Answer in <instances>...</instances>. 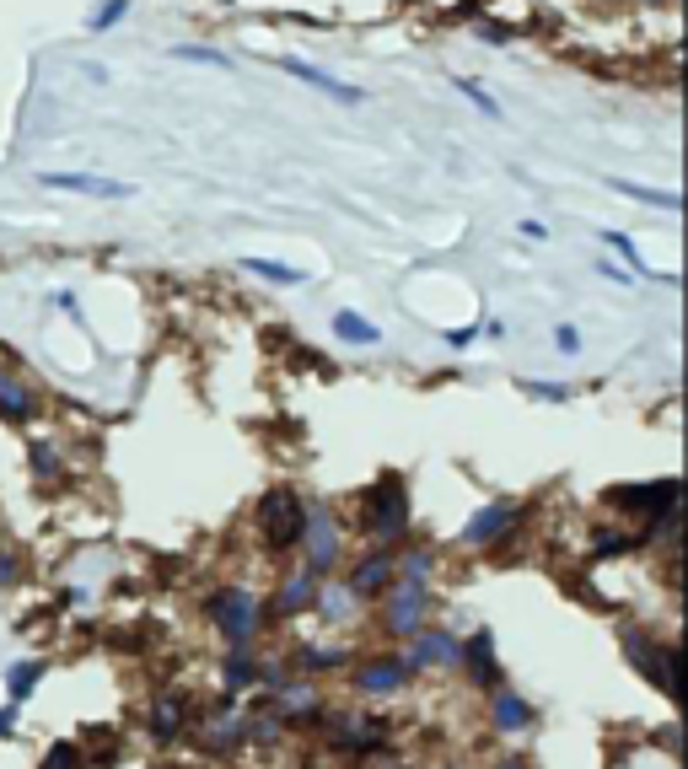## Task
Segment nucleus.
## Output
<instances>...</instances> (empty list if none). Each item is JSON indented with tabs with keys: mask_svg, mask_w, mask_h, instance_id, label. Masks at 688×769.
I'll return each instance as SVG.
<instances>
[{
	"mask_svg": "<svg viewBox=\"0 0 688 769\" xmlns=\"http://www.w3.org/2000/svg\"><path fill=\"white\" fill-rule=\"evenodd\" d=\"M425 608H430V581H404L393 576L387 587V608H382V630L409 640L414 630H425Z\"/></svg>",
	"mask_w": 688,
	"mask_h": 769,
	"instance_id": "4",
	"label": "nucleus"
},
{
	"mask_svg": "<svg viewBox=\"0 0 688 769\" xmlns=\"http://www.w3.org/2000/svg\"><path fill=\"white\" fill-rule=\"evenodd\" d=\"M242 269L248 275H258V280H269V286H301V269H291V264H275V259H242Z\"/></svg>",
	"mask_w": 688,
	"mask_h": 769,
	"instance_id": "25",
	"label": "nucleus"
},
{
	"mask_svg": "<svg viewBox=\"0 0 688 769\" xmlns=\"http://www.w3.org/2000/svg\"><path fill=\"white\" fill-rule=\"evenodd\" d=\"M334 334L344 339V345H377L382 329L377 323H366L361 312H334Z\"/></svg>",
	"mask_w": 688,
	"mask_h": 769,
	"instance_id": "22",
	"label": "nucleus"
},
{
	"mask_svg": "<svg viewBox=\"0 0 688 769\" xmlns=\"http://www.w3.org/2000/svg\"><path fill=\"white\" fill-rule=\"evenodd\" d=\"M43 673H49V662H11L6 667V694H11V700H27Z\"/></svg>",
	"mask_w": 688,
	"mask_h": 769,
	"instance_id": "23",
	"label": "nucleus"
},
{
	"mask_svg": "<svg viewBox=\"0 0 688 769\" xmlns=\"http://www.w3.org/2000/svg\"><path fill=\"white\" fill-rule=\"evenodd\" d=\"M404 678H409L404 657H377V662H366L361 673H355V689L361 694H393Z\"/></svg>",
	"mask_w": 688,
	"mask_h": 769,
	"instance_id": "17",
	"label": "nucleus"
},
{
	"mask_svg": "<svg viewBox=\"0 0 688 769\" xmlns=\"http://www.w3.org/2000/svg\"><path fill=\"white\" fill-rule=\"evenodd\" d=\"M27 458H33V479L38 484H60L65 468H60V452H54L49 441H33V452H27Z\"/></svg>",
	"mask_w": 688,
	"mask_h": 769,
	"instance_id": "28",
	"label": "nucleus"
},
{
	"mask_svg": "<svg viewBox=\"0 0 688 769\" xmlns=\"http://www.w3.org/2000/svg\"><path fill=\"white\" fill-rule=\"evenodd\" d=\"M624 646H629V662H635L640 673L656 683V689H662V694H678V646H656V640H645V635H635V630L624 635Z\"/></svg>",
	"mask_w": 688,
	"mask_h": 769,
	"instance_id": "6",
	"label": "nucleus"
},
{
	"mask_svg": "<svg viewBox=\"0 0 688 769\" xmlns=\"http://www.w3.org/2000/svg\"><path fill=\"white\" fill-rule=\"evenodd\" d=\"M350 587H344V581H328V587H318V597H312V608H318L323 619H344L350 614Z\"/></svg>",
	"mask_w": 688,
	"mask_h": 769,
	"instance_id": "26",
	"label": "nucleus"
},
{
	"mask_svg": "<svg viewBox=\"0 0 688 769\" xmlns=\"http://www.w3.org/2000/svg\"><path fill=\"white\" fill-rule=\"evenodd\" d=\"M178 60H194V65H215V70H232V60H226L221 49H199V44H178L172 49Z\"/></svg>",
	"mask_w": 688,
	"mask_h": 769,
	"instance_id": "32",
	"label": "nucleus"
},
{
	"mask_svg": "<svg viewBox=\"0 0 688 769\" xmlns=\"http://www.w3.org/2000/svg\"><path fill=\"white\" fill-rule=\"evenodd\" d=\"M554 345H559V355H581V329L559 323V329H554Z\"/></svg>",
	"mask_w": 688,
	"mask_h": 769,
	"instance_id": "35",
	"label": "nucleus"
},
{
	"mask_svg": "<svg viewBox=\"0 0 688 769\" xmlns=\"http://www.w3.org/2000/svg\"><path fill=\"white\" fill-rule=\"evenodd\" d=\"M457 92H463V97H468V103L479 108V113H490V119H500V113H506V108H500V103H495L490 92L479 87V81H473V76H457Z\"/></svg>",
	"mask_w": 688,
	"mask_h": 769,
	"instance_id": "30",
	"label": "nucleus"
},
{
	"mask_svg": "<svg viewBox=\"0 0 688 769\" xmlns=\"http://www.w3.org/2000/svg\"><path fill=\"white\" fill-rule=\"evenodd\" d=\"M210 619L221 624V635L232 640V646H248V640L258 635V624H264V603H258L253 592H242V587H221L210 597Z\"/></svg>",
	"mask_w": 688,
	"mask_h": 769,
	"instance_id": "2",
	"label": "nucleus"
},
{
	"mask_svg": "<svg viewBox=\"0 0 688 769\" xmlns=\"http://www.w3.org/2000/svg\"><path fill=\"white\" fill-rule=\"evenodd\" d=\"M409 640H414L409 657H404L409 673H425V667H457V640L447 630H414Z\"/></svg>",
	"mask_w": 688,
	"mask_h": 769,
	"instance_id": "10",
	"label": "nucleus"
},
{
	"mask_svg": "<svg viewBox=\"0 0 688 769\" xmlns=\"http://www.w3.org/2000/svg\"><path fill=\"white\" fill-rule=\"evenodd\" d=\"M490 716L500 732H522V726H533V705L522 700V694H511L506 683H495L490 689Z\"/></svg>",
	"mask_w": 688,
	"mask_h": 769,
	"instance_id": "18",
	"label": "nucleus"
},
{
	"mask_svg": "<svg viewBox=\"0 0 688 769\" xmlns=\"http://www.w3.org/2000/svg\"><path fill=\"white\" fill-rule=\"evenodd\" d=\"M500 769H533V764H527V759H506V764H500Z\"/></svg>",
	"mask_w": 688,
	"mask_h": 769,
	"instance_id": "39",
	"label": "nucleus"
},
{
	"mask_svg": "<svg viewBox=\"0 0 688 769\" xmlns=\"http://www.w3.org/2000/svg\"><path fill=\"white\" fill-rule=\"evenodd\" d=\"M253 678H258L253 651L248 646H232V651H226V694H237L242 683H253Z\"/></svg>",
	"mask_w": 688,
	"mask_h": 769,
	"instance_id": "24",
	"label": "nucleus"
},
{
	"mask_svg": "<svg viewBox=\"0 0 688 769\" xmlns=\"http://www.w3.org/2000/svg\"><path fill=\"white\" fill-rule=\"evenodd\" d=\"M361 528L387 549L404 544V533H409V484H404V474H382L361 495Z\"/></svg>",
	"mask_w": 688,
	"mask_h": 769,
	"instance_id": "1",
	"label": "nucleus"
},
{
	"mask_svg": "<svg viewBox=\"0 0 688 769\" xmlns=\"http://www.w3.org/2000/svg\"><path fill=\"white\" fill-rule=\"evenodd\" d=\"M516 522H522V506L516 501H490L484 511H473L468 517V528H463V544L468 549H490L495 538H506Z\"/></svg>",
	"mask_w": 688,
	"mask_h": 769,
	"instance_id": "8",
	"label": "nucleus"
},
{
	"mask_svg": "<svg viewBox=\"0 0 688 769\" xmlns=\"http://www.w3.org/2000/svg\"><path fill=\"white\" fill-rule=\"evenodd\" d=\"M43 769H81V753L70 748V743H54L49 759H43Z\"/></svg>",
	"mask_w": 688,
	"mask_h": 769,
	"instance_id": "34",
	"label": "nucleus"
},
{
	"mask_svg": "<svg viewBox=\"0 0 688 769\" xmlns=\"http://www.w3.org/2000/svg\"><path fill=\"white\" fill-rule=\"evenodd\" d=\"M522 393L543 398V404H565V398H570V388H565V382H522Z\"/></svg>",
	"mask_w": 688,
	"mask_h": 769,
	"instance_id": "33",
	"label": "nucleus"
},
{
	"mask_svg": "<svg viewBox=\"0 0 688 769\" xmlns=\"http://www.w3.org/2000/svg\"><path fill=\"white\" fill-rule=\"evenodd\" d=\"M269 710H275L280 721H318L323 716V700L312 683H280L275 694H269Z\"/></svg>",
	"mask_w": 688,
	"mask_h": 769,
	"instance_id": "12",
	"label": "nucleus"
},
{
	"mask_svg": "<svg viewBox=\"0 0 688 769\" xmlns=\"http://www.w3.org/2000/svg\"><path fill=\"white\" fill-rule=\"evenodd\" d=\"M178 726H183V700L178 694H162L151 710V732H156V743H172L178 737Z\"/></svg>",
	"mask_w": 688,
	"mask_h": 769,
	"instance_id": "21",
	"label": "nucleus"
},
{
	"mask_svg": "<svg viewBox=\"0 0 688 769\" xmlns=\"http://www.w3.org/2000/svg\"><path fill=\"white\" fill-rule=\"evenodd\" d=\"M129 6H135V0H103V6L92 11V33H108V27H119V22L129 17Z\"/></svg>",
	"mask_w": 688,
	"mask_h": 769,
	"instance_id": "31",
	"label": "nucleus"
},
{
	"mask_svg": "<svg viewBox=\"0 0 688 769\" xmlns=\"http://www.w3.org/2000/svg\"><path fill=\"white\" fill-rule=\"evenodd\" d=\"M457 662H463V667H468V678H473V683H484V689H495V683H500L495 635H490V630H479V635L457 640Z\"/></svg>",
	"mask_w": 688,
	"mask_h": 769,
	"instance_id": "11",
	"label": "nucleus"
},
{
	"mask_svg": "<svg viewBox=\"0 0 688 769\" xmlns=\"http://www.w3.org/2000/svg\"><path fill=\"white\" fill-rule=\"evenodd\" d=\"M285 76H296V81H307V87H318L323 97H334V103H361V87H350V81H339V76H328V70L318 65H307V60H280Z\"/></svg>",
	"mask_w": 688,
	"mask_h": 769,
	"instance_id": "13",
	"label": "nucleus"
},
{
	"mask_svg": "<svg viewBox=\"0 0 688 769\" xmlns=\"http://www.w3.org/2000/svg\"><path fill=\"white\" fill-rule=\"evenodd\" d=\"M258 533H264V544L275 554H285L301 538V501L291 490H269L258 501Z\"/></svg>",
	"mask_w": 688,
	"mask_h": 769,
	"instance_id": "5",
	"label": "nucleus"
},
{
	"mask_svg": "<svg viewBox=\"0 0 688 769\" xmlns=\"http://www.w3.org/2000/svg\"><path fill=\"white\" fill-rule=\"evenodd\" d=\"M17 554H0V587H17Z\"/></svg>",
	"mask_w": 688,
	"mask_h": 769,
	"instance_id": "36",
	"label": "nucleus"
},
{
	"mask_svg": "<svg viewBox=\"0 0 688 769\" xmlns=\"http://www.w3.org/2000/svg\"><path fill=\"white\" fill-rule=\"evenodd\" d=\"M393 576H398V554L382 544V549H371V554H366L361 565H355L350 576H344V587H350L355 597H377V592L393 587Z\"/></svg>",
	"mask_w": 688,
	"mask_h": 769,
	"instance_id": "9",
	"label": "nucleus"
},
{
	"mask_svg": "<svg viewBox=\"0 0 688 769\" xmlns=\"http://www.w3.org/2000/svg\"><path fill=\"white\" fill-rule=\"evenodd\" d=\"M608 189H613V194H624V199H640V205L672 210V216H678V210H683V199L672 194V189H645V183H624V178H608Z\"/></svg>",
	"mask_w": 688,
	"mask_h": 769,
	"instance_id": "20",
	"label": "nucleus"
},
{
	"mask_svg": "<svg viewBox=\"0 0 688 769\" xmlns=\"http://www.w3.org/2000/svg\"><path fill=\"white\" fill-rule=\"evenodd\" d=\"M296 662L307 667V673H328V667H344V662H350V651H339V646H301Z\"/></svg>",
	"mask_w": 688,
	"mask_h": 769,
	"instance_id": "27",
	"label": "nucleus"
},
{
	"mask_svg": "<svg viewBox=\"0 0 688 769\" xmlns=\"http://www.w3.org/2000/svg\"><path fill=\"white\" fill-rule=\"evenodd\" d=\"M597 275H608V280H619V286H629V280H635V275H629V269H619V264H597Z\"/></svg>",
	"mask_w": 688,
	"mask_h": 769,
	"instance_id": "38",
	"label": "nucleus"
},
{
	"mask_svg": "<svg viewBox=\"0 0 688 769\" xmlns=\"http://www.w3.org/2000/svg\"><path fill=\"white\" fill-rule=\"evenodd\" d=\"M608 506H635L640 522H656L662 511H678V479H656V484H624V490H608Z\"/></svg>",
	"mask_w": 688,
	"mask_h": 769,
	"instance_id": "7",
	"label": "nucleus"
},
{
	"mask_svg": "<svg viewBox=\"0 0 688 769\" xmlns=\"http://www.w3.org/2000/svg\"><path fill=\"white\" fill-rule=\"evenodd\" d=\"M473 339H479V329H452V334H447V345H452V350H463V345H473Z\"/></svg>",
	"mask_w": 688,
	"mask_h": 769,
	"instance_id": "37",
	"label": "nucleus"
},
{
	"mask_svg": "<svg viewBox=\"0 0 688 769\" xmlns=\"http://www.w3.org/2000/svg\"><path fill=\"white\" fill-rule=\"evenodd\" d=\"M430 571H436V554H430V549L398 554V576H404V581H430Z\"/></svg>",
	"mask_w": 688,
	"mask_h": 769,
	"instance_id": "29",
	"label": "nucleus"
},
{
	"mask_svg": "<svg viewBox=\"0 0 688 769\" xmlns=\"http://www.w3.org/2000/svg\"><path fill=\"white\" fill-rule=\"evenodd\" d=\"M296 544H307V571L318 581L339 571V522L328 517V506H301V538Z\"/></svg>",
	"mask_w": 688,
	"mask_h": 769,
	"instance_id": "3",
	"label": "nucleus"
},
{
	"mask_svg": "<svg viewBox=\"0 0 688 769\" xmlns=\"http://www.w3.org/2000/svg\"><path fill=\"white\" fill-rule=\"evenodd\" d=\"M49 189H65V194H92V199H129L135 189L129 183H113V178H92V173H43Z\"/></svg>",
	"mask_w": 688,
	"mask_h": 769,
	"instance_id": "14",
	"label": "nucleus"
},
{
	"mask_svg": "<svg viewBox=\"0 0 688 769\" xmlns=\"http://www.w3.org/2000/svg\"><path fill=\"white\" fill-rule=\"evenodd\" d=\"M33 409H38V398L27 393L11 372H0V415H6L11 425H27V420H33Z\"/></svg>",
	"mask_w": 688,
	"mask_h": 769,
	"instance_id": "19",
	"label": "nucleus"
},
{
	"mask_svg": "<svg viewBox=\"0 0 688 769\" xmlns=\"http://www.w3.org/2000/svg\"><path fill=\"white\" fill-rule=\"evenodd\" d=\"M312 597H318V576H312L307 565H301V571L285 576V587H280V597H275V614H280V619L307 614V608H312Z\"/></svg>",
	"mask_w": 688,
	"mask_h": 769,
	"instance_id": "16",
	"label": "nucleus"
},
{
	"mask_svg": "<svg viewBox=\"0 0 688 769\" xmlns=\"http://www.w3.org/2000/svg\"><path fill=\"white\" fill-rule=\"evenodd\" d=\"M382 737H387L382 721H366V716H339L334 721V743L350 748V753H377Z\"/></svg>",
	"mask_w": 688,
	"mask_h": 769,
	"instance_id": "15",
	"label": "nucleus"
}]
</instances>
